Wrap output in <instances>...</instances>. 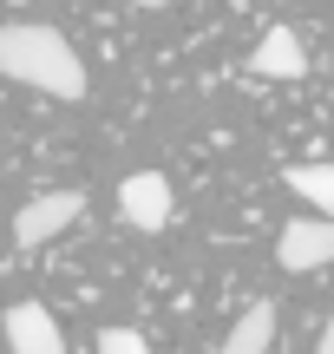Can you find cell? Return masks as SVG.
<instances>
[{"mask_svg": "<svg viewBox=\"0 0 334 354\" xmlns=\"http://www.w3.org/2000/svg\"><path fill=\"white\" fill-rule=\"evenodd\" d=\"M0 73L20 79V86H39L46 99H66V105H79L92 92L86 59L72 53V39L59 26H39V20H7L0 26Z\"/></svg>", "mask_w": 334, "mask_h": 354, "instance_id": "cell-1", "label": "cell"}, {"mask_svg": "<svg viewBox=\"0 0 334 354\" xmlns=\"http://www.w3.org/2000/svg\"><path fill=\"white\" fill-rule=\"evenodd\" d=\"M118 216H125L131 230H144V236L170 230V216H177L170 177L164 171H131V177H118Z\"/></svg>", "mask_w": 334, "mask_h": 354, "instance_id": "cell-2", "label": "cell"}, {"mask_svg": "<svg viewBox=\"0 0 334 354\" xmlns=\"http://www.w3.org/2000/svg\"><path fill=\"white\" fill-rule=\"evenodd\" d=\"M79 210H86L79 190H46V197L20 203V216H13V243H20V250H39V243H52L59 230H72Z\"/></svg>", "mask_w": 334, "mask_h": 354, "instance_id": "cell-3", "label": "cell"}, {"mask_svg": "<svg viewBox=\"0 0 334 354\" xmlns=\"http://www.w3.org/2000/svg\"><path fill=\"white\" fill-rule=\"evenodd\" d=\"M275 263L282 269H322L334 263V216H295V223H282V236H275Z\"/></svg>", "mask_w": 334, "mask_h": 354, "instance_id": "cell-4", "label": "cell"}, {"mask_svg": "<svg viewBox=\"0 0 334 354\" xmlns=\"http://www.w3.org/2000/svg\"><path fill=\"white\" fill-rule=\"evenodd\" d=\"M7 348L13 354H66V335L46 302H13L7 308Z\"/></svg>", "mask_w": 334, "mask_h": 354, "instance_id": "cell-5", "label": "cell"}, {"mask_svg": "<svg viewBox=\"0 0 334 354\" xmlns=\"http://www.w3.org/2000/svg\"><path fill=\"white\" fill-rule=\"evenodd\" d=\"M249 73H256V79H302V73H308V53H302L295 26L275 20L269 33H262V46L249 53Z\"/></svg>", "mask_w": 334, "mask_h": 354, "instance_id": "cell-6", "label": "cell"}, {"mask_svg": "<svg viewBox=\"0 0 334 354\" xmlns=\"http://www.w3.org/2000/svg\"><path fill=\"white\" fill-rule=\"evenodd\" d=\"M269 348H275V302H249L217 354H269Z\"/></svg>", "mask_w": 334, "mask_h": 354, "instance_id": "cell-7", "label": "cell"}, {"mask_svg": "<svg viewBox=\"0 0 334 354\" xmlns=\"http://www.w3.org/2000/svg\"><path fill=\"white\" fill-rule=\"evenodd\" d=\"M282 184L295 190L302 203H315L322 216H334V165H295V171L282 177Z\"/></svg>", "mask_w": 334, "mask_h": 354, "instance_id": "cell-8", "label": "cell"}, {"mask_svg": "<svg viewBox=\"0 0 334 354\" xmlns=\"http://www.w3.org/2000/svg\"><path fill=\"white\" fill-rule=\"evenodd\" d=\"M99 354H151L138 328H99Z\"/></svg>", "mask_w": 334, "mask_h": 354, "instance_id": "cell-9", "label": "cell"}, {"mask_svg": "<svg viewBox=\"0 0 334 354\" xmlns=\"http://www.w3.org/2000/svg\"><path fill=\"white\" fill-rule=\"evenodd\" d=\"M322 354H334V308H328V328H322Z\"/></svg>", "mask_w": 334, "mask_h": 354, "instance_id": "cell-10", "label": "cell"}, {"mask_svg": "<svg viewBox=\"0 0 334 354\" xmlns=\"http://www.w3.org/2000/svg\"><path fill=\"white\" fill-rule=\"evenodd\" d=\"M125 7H170V0H125Z\"/></svg>", "mask_w": 334, "mask_h": 354, "instance_id": "cell-11", "label": "cell"}]
</instances>
